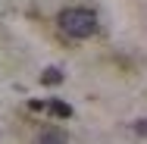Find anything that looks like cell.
I'll return each mask as SVG.
<instances>
[{
    "mask_svg": "<svg viewBox=\"0 0 147 144\" xmlns=\"http://www.w3.org/2000/svg\"><path fill=\"white\" fill-rule=\"evenodd\" d=\"M47 110L57 116V119H69V116H72V107H69V103H63V100H50V103H47Z\"/></svg>",
    "mask_w": 147,
    "mask_h": 144,
    "instance_id": "cell-2",
    "label": "cell"
},
{
    "mask_svg": "<svg viewBox=\"0 0 147 144\" xmlns=\"http://www.w3.org/2000/svg\"><path fill=\"white\" fill-rule=\"evenodd\" d=\"M59 82H63V72H59V69H53V66L41 72V85H59Z\"/></svg>",
    "mask_w": 147,
    "mask_h": 144,
    "instance_id": "cell-3",
    "label": "cell"
},
{
    "mask_svg": "<svg viewBox=\"0 0 147 144\" xmlns=\"http://www.w3.org/2000/svg\"><path fill=\"white\" fill-rule=\"evenodd\" d=\"M38 141H44V144H63V141H66V132H53V128H50V132H41Z\"/></svg>",
    "mask_w": 147,
    "mask_h": 144,
    "instance_id": "cell-4",
    "label": "cell"
},
{
    "mask_svg": "<svg viewBox=\"0 0 147 144\" xmlns=\"http://www.w3.org/2000/svg\"><path fill=\"white\" fill-rule=\"evenodd\" d=\"M135 132H138V135H144V138H147V119H138V122H135Z\"/></svg>",
    "mask_w": 147,
    "mask_h": 144,
    "instance_id": "cell-5",
    "label": "cell"
},
{
    "mask_svg": "<svg viewBox=\"0 0 147 144\" xmlns=\"http://www.w3.org/2000/svg\"><path fill=\"white\" fill-rule=\"evenodd\" d=\"M59 28H63V34H69V38H91L94 31H97V16L91 13V9H85V6H66L63 13L57 16Z\"/></svg>",
    "mask_w": 147,
    "mask_h": 144,
    "instance_id": "cell-1",
    "label": "cell"
}]
</instances>
